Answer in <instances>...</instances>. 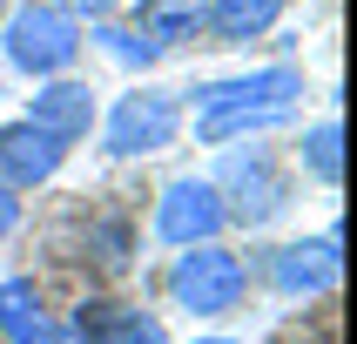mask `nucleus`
<instances>
[{"instance_id":"f257e3e1","label":"nucleus","mask_w":357,"mask_h":344,"mask_svg":"<svg viewBox=\"0 0 357 344\" xmlns=\"http://www.w3.org/2000/svg\"><path fill=\"white\" fill-rule=\"evenodd\" d=\"M209 182H216V196H222V209H229L236 230H270V223H283L290 202H297V182H290L283 156L263 149V142H222Z\"/></svg>"},{"instance_id":"f03ea898","label":"nucleus","mask_w":357,"mask_h":344,"mask_svg":"<svg viewBox=\"0 0 357 344\" xmlns=\"http://www.w3.org/2000/svg\"><path fill=\"white\" fill-rule=\"evenodd\" d=\"M81 47H88L81 20L68 14V7H54V0H20V7H7V20H0V61H7L14 75H27V81L75 75Z\"/></svg>"},{"instance_id":"7ed1b4c3","label":"nucleus","mask_w":357,"mask_h":344,"mask_svg":"<svg viewBox=\"0 0 357 344\" xmlns=\"http://www.w3.org/2000/svg\"><path fill=\"white\" fill-rule=\"evenodd\" d=\"M162 290H169V304L189 311V317H229V311H243V297H250V263L222 237L216 243H189V250H176Z\"/></svg>"},{"instance_id":"20e7f679","label":"nucleus","mask_w":357,"mask_h":344,"mask_svg":"<svg viewBox=\"0 0 357 344\" xmlns=\"http://www.w3.org/2000/svg\"><path fill=\"white\" fill-rule=\"evenodd\" d=\"M95 135H101V156H115V162L162 156V149H176V135H182V95L176 88H155V81H135L128 95H115L101 108Z\"/></svg>"},{"instance_id":"39448f33","label":"nucleus","mask_w":357,"mask_h":344,"mask_svg":"<svg viewBox=\"0 0 357 344\" xmlns=\"http://www.w3.org/2000/svg\"><path fill=\"white\" fill-rule=\"evenodd\" d=\"M149 230H155V243H169V250H189V243H216L222 230H229V209H222L209 176H169L155 189Z\"/></svg>"},{"instance_id":"423d86ee","label":"nucleus","mask_w":357,"mask_h":344,"mask_svg":"<svg viewBox=\"0 0 357 344\" xmlns=\"http://www.w3.org/2000/svg\"><path fill=\"white\" fill-rule=\"evenodd\" d=\"M337 277H344V230L337 223L324 237H297V243L263 250V283L277 297H331Z\"/></svg>"},{"instance_id":"0eeeda50","label":"nucleus","mask_w":357,"mask_h":344,"mask_svg":"<svg viewBox=\"0 0 357 344\" xmlns=\"http://www.w3.org/2000/svg\"><path fill=\"white\" fill-rule=\"evenodd\" d=\"M27 121H34V128H47L54 142H68V149H81V142L95 135V121H101L95 81H81V75L34 81V95H27Z\"/></svg>"},{"instance_id":"6e6552de","label":"nucleus","mask_w":357,"mask_h":344,"mask_svg":"<svg viewBox=\"0 0 357 344\" xmlns=\"http://www.w3.org/2000/svg\"><path fill=\"white\" fill-rule=\"evenodd\" d=\"M61 162H68V142H54L47 128H34L27 115L0 121V182L27 196V189H47L61 176Z\"/></svg>"},{"instance_id":"1a4fd4ad","label":"nucleus","mask_w":357,"mask_h":344,"mask_svg":"<svg viewBox=\"0 0 357 344\" xmlns=\"http://www.w3.org/2000/svg\"><path fill=\"white\" fill-rule=\"evenodd\" d=\"M236 101H303V68L290 61H270V68H250V75H222L189 88V108H236Z\"/></svg>"},{"instance_id":"9d476101","label":"nucleus","mask_w":357,"mask_h":344,"mask_svg":"<svg viewBox=\"0 0 357 344\" xmlns=\"http://www.w3.org/2000/svg\"><path fill=\"white\" fill-rule=\"evenodd\" d=\"M68 331H75L81 344H169V331H162L155 311L115 304V297H88L75 317H68Z\"/></svg>"},{"instance_id":"9b49d317","label":"nucleus","mask_w":357,"mask_h":344,"mask_svg":"<svg viewBox=\"0 0 357 344\" xmlns=\"http://www.w3.org/2000/svg\"><path fill=\"white\" fill-rule=\"evenodd\" d=\"M297 108L290 101H236V108H196V142L222 149V142H257L270 128H290Z\"/></svg>"},{"instance_id":"f8f14e48","label":"nucleus","mask_w":357,"mask_h":344,"mask_svg":"<svg viewBox=\"0 0 357 344\" xmlns=\"http://www.w3.org/2000/svg\"><path fill=\"white\" fill-rule=\"evenodd\" d=\"M0 338L7 344H81L68 324L47 317V304L27 277H0Z\"/></svg>"},{"instance_id":"ddd939ff","label":"nucleus","mask_w":357,"mask_h":344,"mask_svg":"<svg viewBox=\"0 0 357 344\" xmlns=\"http://www.w3.org/2000/svg\"><path fill=\"white\" fill-rule=\"evenodd\" d=\"M128 27H142L162 54H176V47L202 40V27H209V0H135V7H128Z\"/></svg>"},{"instance_id":"4468645a","label":"nucleus","mask_w":357,"mask_h":344,"mask_svg":"<svg viewBox=\"0 0 357 344\" xmlns=\"http://www.w3.org/2000/svg\"><path fill=\"white\" fill-rule=\"evenodd\" d=\"M283 7L290 0H209V27L202 34H216V47H250V40H263L283 20Z\"/></svg>"},{"instance_id":"2eb2a0df","label":"nucleus","mask_w":357,"mask_h":344,"mask_svg":"<svg viewBox=\"0 0 357 344\" xmlns=\"http://www.w3.org/2000/svg\"><path fill=\"white\" fill-rule=\"evenodd\" d=\"M297 169L310 182H324V189H337V182H344V121L337 115L310 121V128L297 135Z\"/></svg>"},{"instance_id":"dca6fc26","label":"nucleus","mask_w":357,"mask_h":344,"mask_svg":"<svg viewBox=\"0 0 357 344\" xmlns=\"http://www.w3.org/2000/svg\"><path fill=\"white\" fill-rule=\"evenodd\" d=\"M81 34L95 40L108 61H121L128 75H142V68H155V61H162V47H155V40L142 34V27H128V20H115V14H108V20H88Z\"/></svg>"},{"instance_id":"f3484780","label":"nucleus","mask_w":357,"mask_h":344,"mask_svg":"<svg viewBox=\"0 0 357 344\" xmlns=\"http://www.w3.org/2000/svg\"><path fill=\"white\" fill-rule=\"evenodd\" d=\"M88 257H95L101 270H128V257H135L128 223H121V216H95V223H88Z\"/></svg>"},{"instance_id":"a211bd4d","label":"nucleus","mask_w":357,"mask_h":344,"mask_svg":"<svg viewBox=\"0 0 357 344\" xmlns=\"http://www.w3.org/2000/svg\"><path fill=\"white\" fill-rule=\"evenodd\" d=\"M54 7H68V14H75L81 27H88V20H108V14H121L128 0H54Z\"/></svg>"},{"instance_id":"6ab92c4d","label":"nucleus","mask_w":357,"mask_h":344,"mask_svg":"<svg viewBox=\"0 0 357 344\" xmlns=\"http://www.w3.org/2000/svg\"><path fill=\"white\" fill-rule=\"evenodd\" d=\"M14 230H20V196L7 189V182H0V243L14 237Z\"/></svg>"},{"instance_id":"aec40b11","label":"nucleus","mask_w":357,"mask_h":344,"mask_svg":"<svg viewBox=\"0 0 357 344\" xmlns=\"http://www.w3.org/2000/svg\"><path fill=\"white\" fill-rule=\"evenodd\" d=\"M189 344H236V338H189Z\"/></svg>"},{"instance_id":"412c9836","label":"nucleus","mask_w":357,"mask_h":344,"mask_svg":"<svg viewBox=\"0 0 357 344\" xmlns=\"http://www.w3.org/2000/svg\"><path fill=\"white\" fill-rule=\"evenodd\" d=\"M0 20H7V0H0Z\"/></svg>"}]
</instances>
